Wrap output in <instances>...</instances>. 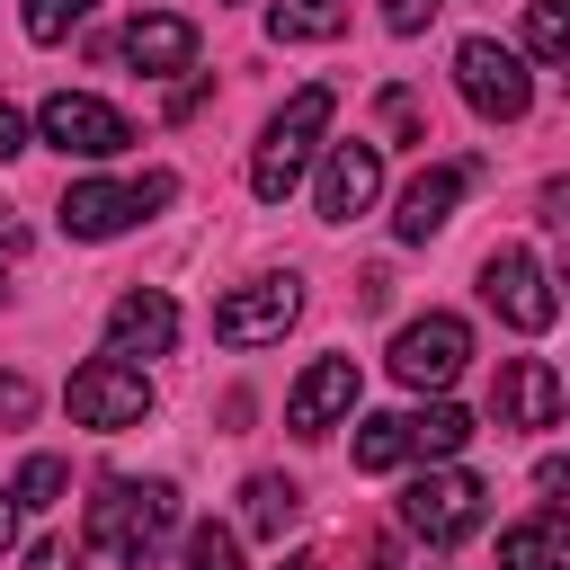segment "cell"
<instances>
[{"label": "cell", "mask_w": 570, "mask_h": 570, "mask_svg": "<svg viewBox=\"0 0 570 570\" xmlns=\"http://www.w3.org/2000/svg\"><path fill=\"white\" fill-rule=\"evenodd\" d=\"M490 410H499V428H561V374H552V356H508Z\"/></svg>", "instance_id": "4fadbf2b"}, {"label": "cell", "mask_w": 570, "mask_h": 570, "mask_svg": "<svg viewBox=\"0 0 570 570\" xmlns=\"http://www.w3.org/2000/svg\"><path fill=\"white\" fill-rule=\"evenodd\" d=\"M472 445V410H454V401H428L419 419H410V454H428V463H454Z\"/></svg>", "instance_id": "d6986e66"}, {"label": "cell", "mask_w": 570, "mask_h": 570, "mask_svg": "<svg viewBox=\"0 0 570 570\" xmlns=\"http://www.w3.org/2000/svg\"><path fill=\"white\" fill-rule=\"evenodd\" d=\"M169 338H178V303L160 294V285H134V294H116V312H107V356H169Z\"/></svg>", "instance_id": "8fae6325"}, {"label": "cell", "mask_w": 570, "mask_h": 570, "mask_svg": "<svg viewBox=\"0 0 570 570\" xmlns=\"http://www.w3.org/2000/svg\"><path fill=\"white\" fill-rule=\"evenodd\" d=\"M472 187V169L463 160H436V169H419L410 187H401V214H392V232L401 240H436L445 223H454V196Z\"/></svg>", "instance_id": "2e32d148"}, {"label": "cell", "mask_w": 570, "mask_h": 570, "mask_svg": "<svg viewBox=\"0 0 570 570\" xmlns=\"http://www.w3.org/2000/svg\"><path fill=\"white\" fill-rule=\"evenodd\" d=\"M9 543H18V499L0 490V552H9Z\"/></svg>", "instance_id": "4dcf8cb0"}, {"label": "cell", "mask_w": 570, "mask_h": 570, "mask_svg": "<svg viewBox=\"0 0 570 570\" xmlns=\"http://www.w3.org/2000/svg\"><path fill=\"white\" fill-rule=\"evenodd\" d=\"M62 481H71V463H62V454H27V463H18V481H9V499H18V508H53V499H62Z\"/></svg>", "instance_id": "603a6c76"}, {"label": "cell", "mask_w": 570, "mask_h": 570, "mask_svg": "<svg viewBox=\"0 0 570 570\" xmlns=\"http://www.w3.org/2000/svg\"><path fill=\"white\" fill-rule=\"evenodd\" d=\"M338 410H356V356H312L303 383H294V401H285V428L294 436H330Z\"/></svg>", "instance_id": "7c38bea8"}, {"label": "cell", "mask_w": 570, "mask_h": 570, "mask_svg": "<svg viewBox=\"0 0 570 570\" xmlns=\"http://www.w3.org/2000/svg\"><path fill=\"white\" fill-rule=\"evenodd\" d=\"M481 294H490V312H499L508 330H552V321H561V294H552L543 258H534V249H517V240L481 258Z\"/></svg>", "instance_id": "52a82bcc"}, {"label": "cell", "mask_w": 570, "mask_h": 570, "mask_svg": "<svg viewBox=\"0 0 570 570\" xmlns=\"http://www.w3.org/2000/svg\"><path fill=\"white\" fill-rule=\"evenodd\" d=\"M71 419L80 428H98V436H116V428H142L151 419V374L142 365H125V356H89L80 374H71Z\"/></svg>", "instance_id": "5b68a950"}, {"label": "cell", "mask_w": 570, "mask_h": 570, "mask_svg": "<svg viewBox=\"0 0 570 570\" xmlns=\"http://www.w3.org/2000/svg\"><path fill=\"white\" fill-rule=\"evenodd\" d=\"M196 18H178V9H142L134 27H125V62L142 71V80H169V71H187L196 62Z\"/></svg>", "instance_id": "5bb4252c"}, {"label": "cell", "mask_w": 570, "mask_h": 570, "mask_svg": "<svg viewBox=\"0 0 570 570\" xmlns=\"http://www.w3.org/2000/svg\"><path fill=\"white\" fill-rule=\"evenodd\" d=\"M36 134H45L53 151H71V160H116V151L134 142V125H125L107 98H89V89H53L45 116H36Z\"/></svg>", "instance_id": "ba28073f"}, {"label": "cell", "mask_w": 570, "mask_h": 570, "mask_svg": "<svg viewBox=\"0 0 570 570\" xmlns=\"http://www.w3.org/2000/svg\"><path fill=\"white\" fill-rule=\"evenodd\" d=\"M285 570H321V561H312V552H294V561H285Z\"/></svg>", "instance_id": "d6a6232c"}, {"label": "cell", "mask_w": 570, "mask_h": 570, "mask_svg": "<svg viewBox=\"0 0 570 570\" xmlns=\"http://www.w3.org/2000/svg\"><path fill=\"white\" fill-rule=\"evenodd\" d=\"M374 116H383V134H392V142H428V107H419V98H410L401 80H392V89L374 98Z\"/></svg>", "instance_id": "d4e9b609"}, {"label": "cell", "mask_w": 570, "mask_h": 570, "mask_svg": "<svg viewBox=\"0 0 570 570\" xmlns=\"http://www.w3.org/2000/svg\"><path fill=\"white\" fill-rule=\"evenodd\" d=\"M36 410V383L27 374H0V419H27Z\"/></svg>", "instance_id": "83f0119b"}, {"label": "cell", "mask_w": 570, "mask_h": 570, "mask_svg": "<svg viewBox=\"0 0 570 570\" xmlns=\"http://www.w3.org/2000/svg\"><path fill=\"white\" fill-rule=\"evenodd\" d=\"M436 9H445V0H383V27H392V36H419Z\"/></svg>", "instance_id": "4316f807"}, {"label": "cell", "mask_w": 570, "mask_h": 570, "mask_svg": "<svg viewBox=\"0 0 570 570\" xmlns=\"http://www.w3.org/2000/svg\"><path fill=\"white\" fill-rule=\"evenodd\" d=\"M347 27V0H276L267 9V36L276 45H330Z\"/></svg>", "instance_id": "ac0fdd59"}, {"label": "cell", "mask_w": 570, "mask_h": 570, "mask_svg": "<svg viewBox=\"0 0 570 570\" xmlns=\"http://www.w3.org/2000/svg\"><path fill=\"white\" fill-rule=\"evenodd\" d=\"M392 463H410V419H392V410L356 419V472H392Z\"/></svg>", "instance_id": "44dd1931"}, {"label": "cell", "mask_w": 570, "mask_h": 570, "mask_svg": "<svg viewBox=\"0 0 570 570\" xmlns=\"http://www.w3.org/2000/svg\"><path fill=\"white\" fill-rule=\"evenodd\" d=\"M178 525V490L169 481H98L89 517H80V543L107 552L116 570H151V552L169 543Z\"/></svg>", "instance_id": "6da1fadb"}, {"label": "cell", "mask_w": 570, "mask_h": 570, "mask_svg": "<svg viewBox=\"0 0 570 570\" xmlns=\"http://www.w3.org/2000/svg\"><path fill=\"white\" fill-rule=\"evenodd\" d=\"M0 249H27V223H9V214H0Z\"/></svg>", "instance_id": "1f68e13d"}, {"label": "cell", "mask_w": 570, "mask_h": 570, "mask_svg": "<svg viewBox=\"0 0 570 570\" xmlns=\"http://www.w3.org/2000/svg\"><path fill=\"white\" fill-rule=\"evenodd\" d=\"M374 196H383V142H330V169H321V214H330V223H356Z\"/></svg>", "instance_id": "9a60e30c"}, {"label": "cell", "mask_w": 570, "mask_h": 570, "mask_svg": "<svg viewBox=\"0 0 570 570\" xmlns=\"http://www.w3.org/2000/svg\"><path fill=\"white\" fill-rule=\"evenodd\" d=\"M187 570H240V534L232 525H196L187 534Z\"/></svg>", "instance_id": "484cf974"}, {"label": "cell", "mask_w": 570, "mask_h": 570, "mask_svg": "<svg viewBox=\"0 0 570 570\" xmlns=\"http://www.w3.org/2000/svg\"><path fill=\"white\" fill-rule=\"evenodd\" d=\"M330 107H338V98H330L321 80H312V89H294V98L276 107V125L258 134V160H249V196H258V205H285V196L303 187L312 142L330 134Z\"/></svg>", "instance_id": "7a4b0ae2"}, {"label": "cell", "mask_w": 570, "mask_h": 570, "mask_svg": "<svg viewBox=\"0 0 570 570\" xmlns=\"http://www.w3.org/2000/svg\"><path fill=\"white\" fill-rule=\"evenodd\" d=\"M454 89H463V107L490 116V125H517V116L534 107V71H525V53H508L499 36H463V45H454Z\"/></svg>", "instance_id": "277c9868"}, {"label": "cell", "mask_w": 570, "mask_h": 570, "mask_svg": "<svg viewBox=\"0 0 570 570\" xmlns=\"http://www.w3.org/2000/svg\"><path fill=\"white\" fill-rule=\"evenodd\" d=\"M525 53L534 62H570V0H534L525 9Z\"/></svg>", "instance_id": "7402d4cb"}, {"label": "cell", "mask_w": 570, "mask_h": 570, "mask_svg": "<svg viewBox=\"0 0 570 570\" xmlns=\"http://www.w3.org/2000/svg\"><path fill=\"white\" fill-rule=\"evenodd\" d=\"M169 196H178L169 169H142V178H80V187H62V232H71V240H116V232H134L142 214H160Z\"/></svg>", "instance_id": "3957f363"}, {"label": "cell", "mask_w": 570, "mask_h": 570, "mask_svg": "<svg viewBox=\"0 0 570 570\" xmlns=\"http://www.w3.org/2000/svg\"><path fill=\"white\" fill-rule=\"evenodd\" d=\"M89 9H98V0H18V18H27V36H36V45H62Z\"/></svg>", "instance_id": "cb8c5ba5"}, {"label": "cell", "mask_w": 570, "mask_h": 570, "mask_svg": "<svg viewBox=\"0 0 570 570\" xmlns=\"http://www.w3.org/2000/svg\"><path fill=\"white\" fill-rule=\"evenodd\" d=\"M294 517H303V490H294L285 472H258V481L240 490V525H249V534H285Z\"/></svg>", "instance_id": "ffe728a7"}, {"label": "cell", "mask_w": 570, "mask_h": 570, "mask_svg": "<svg viewBox=\"0 0 570 570\" xmlns=\"http://www.w3.org/2000/svg\"><path fill=\"white\" fill-rule=\"evenodd\" d=\"M499 570H570V525H561V508L508 525V534H499Z\"/></svg>", "instance_id": "e0dca14e"}, {"label": "cell", "mask_w": 570, "mask_h": 570, "mask_svg": "<svg viewBox=\"0 0 570 570\" xmlns=\"http://www.w3.org/2000/svg\"><path fill=\"white\" fill-rule=\"evenodd\" d=\"M481 472H463V463H436V472H419L410 490H401V525L410 534H428V543H463L472 525H481Z\"/></svg>", "instance_id": "8992f818"}, {"label": "cell", "mask_w": 570, "mask_h": 570, "mask_svg": "<svg viewBox=\"0 0 570 570\" xmlns=\"http://www.w3.org/2000/svg\"><path fill=\"white\" fill-rule=\"evenodd\" d=\"M27 570H71V552H62V543H36V552H27Z\"/></svg>", "instance_id": "f546056e"}, {"label": "cell", "mask_w": 570, "mask_h": 570, "mask_svg": "<svg viewBox=\"0 0 570 570\" xmlns=\"http://www.w3.org/2000/svg\"><path fill=\"white\" fill-rule=\"evenodd\" d=\"M18 151H27V116L0 98V160H18Z\"/></svg>", "instance_id": "f1b7e54d"}, {"label": "cell", "mask_w": 570, "mask_h": 570, "mask_svg": "<svg viewBox=\"0 0 570 570\" xmlns=\"http://www.w3.org/2000/svg\"><path fill=\"white\" fill-rule=\"evenodd\" d=\"M294 312H303V285L294 276H258V285H240V294L214 303V338L223 347H258V338H285Z\"/></svg>", "instance_id": "30bf717a"}, {"label": "cell", "mask_w": 570, "mask_h": 570, "mask_svg": "<svg viewBox=\"0 0 570 570\" xmlns=\"http://www.w3.org/2000/svg\"><path fill=\"white\" fill-rule=\"evenodd\" d=\"M463 356H472V330H463L454 312H428V321H410V330L392 338V374H401L410 392H445V383L463 374Z\"/></svg>", "instance_id": "9c48e42d"}]
</instances>
